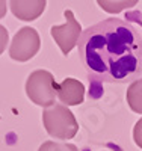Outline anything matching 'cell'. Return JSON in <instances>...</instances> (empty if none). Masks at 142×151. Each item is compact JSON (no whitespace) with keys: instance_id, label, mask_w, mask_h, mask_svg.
Here are the masks:
<instances>
[{"instance_id":"6da1fadb","label":"cell","mask_w":142,"mask_h":151,"mask_svg":"<svg viewBox=\"0 0 142 151\" xmlns=\"http://www.w3.org/2000/svg\"><path fill=\"white\" fill-rule=\"evenodd\" d=\"M79 58L94 83H132L142 76V36L120 18H106L82 30Z\"/></svg>"},{"instance_id":"7a4b0ae2","label":"cell","mask_w":142,"mask_h":151,"mask_svg":"<svg viewBox=\"0 0 142 151\" xmlns=\"http://www.w3.org/2000/svg\"><path fill=\"white\" fill-rule=\"evenodd\" d=\"M43 124L45 132L55 139H73L79 132L74 113L62 103H55L43 110Z\"/></svg>"},{"instance_id":"3957f363","label":"cell","mask_w":142,"mask_h":151,"mask_svg":"<svg viewBox=\"0 0 142 151\" xmlns=\"http://www.w3.org/2000/svg\"><path fill=\"white\" fill-rule=\"evenodd\" d=\"M58 88L59 83H56L53 74L47 70L32 71L26 80V94L29 100L44 109L56 103Z\"/></svg>"},{"instance_id":"277c9868","label":"cell","mask_w":142,"mask_h":151,"mask_svg":"<svg viewBox=\"0 0 142 151\" xmlns=\"http://www.w3.org/2000/svg\"><path fill=\"white\" fill-rule=\"evenodd\" d=\"M41 47V38L33 27H21L12 38L9 44V56L12 60L27 62L30 60Z\"/></svg>"},{"instance_id":"5b68a950","label":"cell","mask_w":142,"mask_h":151,"mask_svg":"<svg viewBox=\"0 0 142 151\" xmlns=\"http://www.w3.org/2000/svg\"><path fill=\"white\" fill-rule=\"evenodd\" d=\"M63 15H65L67 23L62 26H51L50 33L53 36L55 42L59 45L62 55L67 56L79 42V38L82 35V26L76 20L74 12L71 9H65Z\"/></svg>"},{"instance_id":"8992f818","label":"cell","mask_w":142,"mask_h":151,"mask_svg":"<svg viewBox=\"0 0 142 151\" xmlns=\"http://www.w3.org/2000/svg\"><path fill=\"white\" fill-rule=\"evenodd\" d=\"M47 0H9L11 12L21 21H35L45 11Z\"/></svg>"},{"instance_id":"52a82bcc","label":"cell","mask_w":142,"mask_h":151,"mask_svg":"<svg viewBox=\"0 0 142 151\" xmlns=\"http://www.w3.org/2000/svg\"><path fill=\"white\" fill-rule=\"evenodd\" d=\"M58 98L65 106H79L85 98V86L80 80L67 77L59 83Z\"/></svg>"},{"instance_id":"ba28073f","label":"cell","mask_w":142,"mask_h":151,"mask_svg":"<svg viewBox=\"0 0 142 151\" xmlns=\"http://www.w3.org/2000/svg\"><path fill=\"white\" fill-rule=\"evenodd\" d=\"M127 104L135 113L142 115V77L130 83L125 94Z\"/></svg>"},{"instance_id":"9c48e42d","label":"cell","mask_w":142,"mask_h":151,"mask_svg":"<svg viewBox=\"0 0 142 151\" xmlns=\"http://www.w3.org/2000/svg\"><path fill=\"white\" fill-rule=\"evenodd\" d=\"M139 0H97L98 6L107 14H120L124 9L133 8Z\"/></svg>"},{"instance_id":"30bf717a","label":"cell","mask_w":142,"mask_h":151,"mask_svg":"<svg viewBox=\"0 0 142 151\" xmlns=\"http://www.w3.org/2000/svg\"><path fill=\"white\" fill-rule=\"evenodd\" d=\"M38 151H79L74 144L68 142H55V141H45L41 144V147L38 148Z\"/></svg>"},{"instance_id":"8fae6325","label":"cell","mask_w":142,"mask_h":151,"mask_svg":"<svg viewBox=\"0 0 142 151\" xmlns=\"http://www.w3.org/2000/svg\"><path fill=\"white\" fill-rule=\"evenodd\" d=\"M133 141L142 150V118L138 119V122L135 124V127H133Z\"/></svg>"},{"instance_id":"7c38bea8","label":"cell","mask_w":142,"mask_h":151,"mask_svg":"<svg viewBox=\"0 0 142 151\" xmlns=\"http://www.w3.org/2000/svg\"><path fill=\"white\" fill-rule=\"evenodd\" d=\"M8 42H9V33H8L6 27L0 24V55H2L5 50H6Z\"/></svg>"},{"instance_id":"4fadbf2b","label":"cell","mask_w":142,"mask_h":151,"mask_svg":"<svg viewBox=\"0 0 142 151\" xmlns=\"http://www.w3.org/2000/svg\"><path fill=\"white\" fill-rule=\"evenodd\" d=\"M8 12V3L6 0H0V18H3Z\"/></svg>"}]
</instances>
